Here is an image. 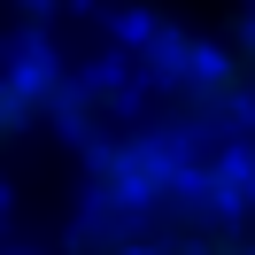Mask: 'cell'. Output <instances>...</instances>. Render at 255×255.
Returning a JSON list of instances; mask_svg holds the SVG:
<instances>
[{
    "mask_svg": "<svg viewBox=\"0 0 255 255\" xmlns=\"http://www.w3.org/2000/svg\"><path fill=\"white\" fill-rule=\"evenodd\" d=\"M62 255H255V131L193 147L162 124L85 139V217Z\"/></svg>",
    "mask_w": 255,
    "mask_h": 255,
    "instance_id": "cell-1",
    "label": "cell"
},
{
    "mask_svg": "<svg viewBox=\"0 0 255 255\" xmlns=\"http://www.w3.org/2000/svg\"><path fill=\"white\" fill-rule=\"evenodd\" d=\"M39 124H70L78 139H93V101L70 85V70L54 62L47 47H23L16 62L0 70V155H16V139L23 131H39Z\"/></svg>",
    "mask_w": 255,
    "mask_h": 255,
    "instance_id": "cell-2",
    "label": "cell"
},
{
    "mask_svg": "<svg viewBox=\"0 0 255 255\" xmlns=\"http://www.w3.org/2000/svg\"><path fill=\"white\" fill-rule=\"evenodd\" d=\"M224 54H232V70L248 78V93H255V16H240L232 31H224Z\"/></svg>",
    "mask_w": 255,
    "mask_h": 255,
    "instance_id": "cell-3",
    "label": "cell"
}]
</instances>
